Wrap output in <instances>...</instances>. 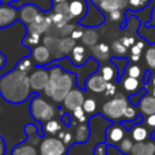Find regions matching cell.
Wrapping results in <instances>:
<instances>
[{"mask_svg": "<svg viewBox=\"0 0 155 155\" xmlns=\"http://www.w3.org/2000/svg\"><path fill=\"white\" fill-rule=\"evenodd\" d=\"M91 50L93 52V57H96L99 61H107L110 57V47L105 42H99L91 47Z\"/></svg>", "mask_w": 155, "mask_h": 155, "instance_id": "cb8c5ba5", "label": "cell"}, {"mask_svg": "<svg viewBox=\"0 0 155 155\" xmlns=\"http://www.w3.org/2000/svg\"><path fill=\"white\" fill-rule=\"evenodd\" d=\"M75 40L71 36H63L59 38L57 41V53H58V59H62L64 57H68L73 48L75 47ZM57 59V61H58Z\"/></svg>", "mask_w": 155, "mask_h": 155, "instance_id": "2e32d148", "label": "cell"}, {"mask_svg": "<svg viewBox=\"0 0 155 155\" xmlns=\"http://www.w3.org/2000/svg\"><path fill=\"white\" fill-rule=\"evenodd\" d=\"M91 2L96 8L99 10V12H103L105 15L110 13L114 10L124 11L128 7V0H91Z\"/></svg>", "mask_w": 155, "mask_h": 155, "instance_id": "9c48e42d", "label": "cell"}, {"mask_svg": "<svg viewBox=\"0 0 155 155\" xmlns=\"http://www.w3.org/2000/svg\"><path fill=\"white\" fill-rule=\"evenodd\" d=\"M1 4H5V5H8V4H12V2H17L19 0H0Z\"/></svg>", "mask_w": 155, "mask_h": 155, "instance_id": "11a10c76", "label": "cell"}, {"mask_svg": "<svg viewBox=\"0 0 155 155\" xmlns=\"http://www.w3.org/2000/svg\"><path fill=\"white\" fill-rule=\"evenodd\" d=\"M30 52H31V58H33L35 65H39V67H46L53 59L51 51L44 44L36 45L34 48L30 50Z\"/></svg>", "mask_w": 155, "mask_h": 155, "instance_id": "8fae6325", "label": "cell"}, {"mask_svg": "<svg viewBox=\"0 0 155 155\" xmlns=\"http://www.w3.org/2000/svg\"><path fill=\"white\" fill-rule=\"evenodd\" d=\"M131 155H155V143L151 140L136 142L132 147Z\"/></svg>", "mask_w": 155, "mask_h": 155, "instance_id": "e0dca14e", "label": "cell"}, {"mask_svg": "<svg viewBox=\"0 0 155 155\" xmlns=\"http://www.w3.org/2000/svg\"><path fill=\"white\" fill-rule=\"evenodd\" d=\"M82 108L86 111V114L93 115L97 111V102H96V99H93V98L85 99L84 101V104H82Z\"/></svg>", "mask_w": 155, "mask_h": 155, "instance_id": "d590c367", "label": "cell"}, {"mask_svg": "<svg viewBox=\"0 0 155 155\" xmlns=\"http://www.w3.org/2000/svg\"><path fill=\"white\" fill-rule=\"evenodd\" d=\"M52 24L53 23H52V19H51L50 15L39 13L36 16V18L34 19V22H31L30 24H27V34L41 35L44 33H47Z\"/></svg>", "mask_w": 155, "mask_h": 155, "instance_id": "52a82bcc", "label": "cell"}, {"mask_svg": "<svg viewBox=\"0 0 155 155\" xmlns=\"http://www.w3.org/2000/svg\"><path fill=\"white\" fill-rule=\"evenodd\" d=\"M76 84V76L75 73L64 70L62 75L57 79H48V82L44 90L45 94L50 97L54 102H63L68 92L74 88V85Z\"/></svg>", "mask_w": 155, "mask_h": 155, "instance_id": "7a4b0ae2", "label": "cell"}, {"mask_svg": "<svg viewBox=\"0 0 155 155\" xmlns=\"http://www.w3.org/2000/svg\"><path fill=\"white\" fill-rule=\"evenodd\" d=\"M82 35H84V30L82 29H74L73 31H71V34H70V36L76 41V40H79V39H82Z\"/></svg>", "mask_w": 155, "mask_h": 155, "instance_id": "c3c4849f", "label": "cell"}, {"mask_svg": "<svg viewBox=\"0 0 155 155\" xmlns=\"http://www.w3.org/2000/svg\"><path fill=\"white\" fill-rule=\"evenodd\" d=\"M107 16L109 17V19L111 22H119L121 19V17H122V10H114L110 13H108Z\"/></svg>", "mask_w": 155, "mask_h": 155, "instance_id": "f6af8a7d", "label": "cell"}, {"mask_svg": "<svg viewBox=\"0 0 155 155\" xmlns=\"http://www.w3.org/2000/svg\"><path fill=\"white\" fill-rule=\"evenodd\" d=\"M126 73H127V75H128V76L136 78V79H139V78H142V75H143L140 67H139V65H137V64L127 65V70H126Z\"/></svg>", "mask_w": 155, "mask_h": 155, "instance_id": "f35d334b", "label": "cell"}, {"mask_svg": "<svg viewBox=\"0 0 155 155\" xmlns=\"http://www.w3.org/2000/svg\"><path fill=\"white\" fill-rule=\"evenodd\" d=\"M61 130H62V124L56 119H51L47 122H45V131L48 134H57Z\"/></svg>", "mask_w": 155, "mask_h": 155, "instance_id": "f546056e", "label": "cell"}, {"mask_svg": "<svg viewBox=\"0 0 155 155\" xmlns=\"http://www.w3.org/2000/svg\"><path fill=\"white\" fill-rule=\"evenodd\" d=\"M68 145L59 138L47 137L39 144V155H67Z\"/></svg>", "mask_w": 155, "mask_h": 155, "instance_id": "5b68a950", "label": "cell"}, {"mask_svg": "<svg viewBox=\"0 0 155 155\" xmlns=\"http://www.w3.org/2000/svg\"><path fill=\"white\" fill-rule=\"evenodd\" d=\"M85 97H84V92L80 88H71L68 94L65 96V98L63 99V105L67 110L73 111L75 108L81 107L84 104Z\"/></svg>", "mask_w": 155, "mask_h": 155, "instance_id": "7c38bea8", "label": "cell"}, {"mask_svg": "<svg viewBox=\"0 0 155 155\" xmlns=\"http://www.w3.org/2000/svg\"><path fill=\"white\" fill-rule=\"evenodd\" d=\"M133 139L130 138V137H124V139L116 145L119 151L121 154H125V155H131V150H132V147H133Z\"/></svg>", "mask_w": 155, "mask_h": 155, "instance_id": "f1b7e54d", "label": "cell"}, {"mask_svg": "<svg viewBox=\"0 0 155 155\" xmlns=\"http://www.w3.org/2000/svg\"><path fill=\"white\" fill-rule=\"evenodd\" d=\"M50 16H51L52 23L56 25V28H57V29L63 28V27H64L65 24H68V23H69V21H70L68 17H65V16H63V15H59V13H54V12H52V11H51Z\"/></svg>", "mask_w": 155, "mask_h": 155, "instance_id": "4dcf8cb0", "label": "cell"}, {"mask_svg": "<svg viewBox=\"0 0 155 155\" xmlns=\"http://www.w3.org/2000/svg\"><path fill=\"white\" fill-rule=\"evenodd\" d=\"M88 54L86 52L85 46L82 45H75V47L73 48L71 53H70V61L73 62L74 65H84L87 63L88 59Z\"/></svg>", "mask_w": 155, "mask_h": 155, "instance_id": "ffe728a7", "label": "cell"}, {"mask_svg": "<svg viewBox=\"0 0 155 155\" xmlns=\"http://www.w3.org/2000/svg\"><path fill=\"white\" fill-rule=\"evenodd\" d=\"M147 24H153V25H155V6H154L153 10H151V18H150V21H149Z\"/></svg>", "mask_w": 155, "mask_h": 155, "instance_id": "db71d44e", "label": "cell"}, {"mask_svg": "<svg viewBox=\"0 0 155 155\" xmlns=\"http://www.w3.org/2000/svg\"><path fill=\"white\" fill-rule=\"evenodd\" d=\"M151 94L155 97V86H154V88H153V92H151Z\"/></svg>", "mask_w": 155, "mask_h": 155, "instance_id": "6f0895ef", "label": "cell"}, {"mask_svg": "<svg viewBox=\"0 0 155 155\" xmlns=\"http://www.w3.org/2000/svg\"><path fill=\"white\" fill-rule=\"evenodd\" d=\"M138 115H139V114H138L137 109H136L133 105H130V104H128L127 108L125 109V113H124L122 119H124V120H136Z\"/></svg>", "mask_w": 155, "mask_h": 155, "instance_id": "ab89813d", "label": "cell"}, {"mask_svg": "<svg viewBox=\"0 0 155 155\" xmlns=\"http://www.w3.org/2000/svg\"><path fill=\"white\" fill-rule=\"evenodd\" d=\"M153 85H154V86H155V78H154V79H153Z\"/></svg>", "mask_w": 155, "mask_h": 155, "instance_id": "680465c9", "label": "cell"}, {"mask_svg": "<svg viewBox=\"0 0 155 155\" xmlns=\"http://www.w3.org/2000/svg\"><path fill=\"white\" fill-rule=\"evenodd\" d=\"M107 84L108 82L104 80V78L99 73L98 74H91L85 80V90L91 91V92H96V93L104 92L105 87H107Z\"/></svg>", "mask_w": 155, "mask_h": 155, "instance_id": "4fadbf2b", "label": "cell"}, {"mask_svg": "<svg viewBox=\"0 0 155 155\" xmlns=\"http://www.w3.org/2000/svg\"><path fill=\"white\" fill-rule=\"evenodd\" d=\"M75 28H74V24H65L63 28H61V29H57L58 30V34L63 38V36H70V34H71V31L74 30Z\"/></svg>", "mask_w": 155, "mask_h": 155, "instance_id": "7bdbcfd3", "label": "cell"}, {"mask_svg": "<svg viewBox=\"0 0 155 155\" xmlns=\"http://www.w3.org/2000/svg\"><path fill=\"white\" fill-rule=\"evenodd\" d=\"M51 11L54 12V13L63 15V16H65V17H68V18L70 19V17H69V2H68V1L59 2V4L53 5L52 8H51ZM70 21H71V19H70Z\"/></svg>", "mask_w": 155, "mask_h": 155, "instance_id": "836d02e7", "label": "cell"}, {"mask_svg": "<svg viewBox=\"0 0 155 155\" xmlns=\"http://www.w3.org/2000/svg\"><path fill=\"white\" fill-rule=\"evenodd\" d=\"M5 64H6V56L0 51V70L5 67Z\"/></svg>", "mask_w": 155, "mask_h": 155, "instance_id": "f5cc1de1", "label": "cell"}, {"mask_svg": "<svg viewBox=\"0 0 155 155\" xmlns=\"http://www.w3.org/2000/svg\"><path fill=\"white\" fill-rule=\"evenodd\" d=\"M34 61H33V58H30V57H23V58H21L19 61H18V63H17V65H16V68L18 69V70H21V71H23V73H31V70L34 69Z\"/></svg>", "mask_w": 155, "mask_h": 155, "instance_id": "83f0119b", "label": "cell"}, {"mask_svg": "<svg viewBox=\"0 0 155 155\" xmlns=\"http://www.w3.org/2000/svg\"><path fill=\"white\" fill-rule=\"evenodd\" d=\"M145 62L150 69H155V44H151L144 53Z\"/></svg>", "mask_w": 155, "mask_h": 155, "instance_id": "1f68e13d", "label": "cell"}, {"mask_svg": "<svg viewBox=\"0 0 155 155\" xmlns=\"http://www.w3.org/2000/svg\"><path fill=\"white\" fill-rule=\"evenodd\" d=\"M29 111L31 117L40 122L42 126L45 122H47L48 120L53 119L54 116V108L52 104H50L48 102H46L42 97H40L39 94H36L35 97L31 98L30 104H29Z\"/></svg>", "mask_w": 155, "mask_h": 155, "instance_id": "3957f363", "label": "cell"}, {"mask_svg": "<svg viewBox=\"0 0 155 155\" xmlns=\"http://www.w3.org/2000/svg\"><path fill=\"white\" fill-rule=\"evenodd\" d=\"M111 50H113V52L115 53V56H117V57H121V56H124V54L127 52V47H125V45H124L120 40H115V41L113 42Z\"/></svg>", "mask_w": 155, "mask_h": 155, "instance_id": "8d00e7d4", "label": "cell"}, {"mask_svg": "<svg viewBox=\"0 0 155 155\" xmlns=\"http://www.w3.org/2000/svg\"><path fill=\"white\" fill-rule=\"evenodd\" d=\"M58 138L61 139V140H63V143L65 144V145H70V144H73L74 143V137H73V133L70 132V131H59L58 132Z\"/></svg>", "mask_w": 155, "mask_h": 155, "instance_id": "74e56055", "label": "cell"}, {"mask_svg": "<svg viewBox=\"0 0 155 155\" xmlns=\"http://www.w3.org/2000/svg\"><path fill=\"white\" fill-rule=\"evenodd\" d=\"M149 1H150V0H128V8H130V12L143 10L144 7L148 6Z\"/></svg>", "mask_w": 155, "mask_h": 155, "instance_id": "e575fe53", "label": "cell"}, {"mask_svg": "<svg viewBox=\"0 0 155 155\" xmlns=\"http://www.w3.org/2000/svg\"><path fill=\"white\" fill-rule=\"evenodd\" d=\"M0 96L8 103L21 104L31 96L29 75L13 68L0 76Z\"/></svg>", "mask_w": 155, "mask_h": 155, "instance_id": "6da1fadb", "label": "cell"}, {"mask_svg": "<svg viewBox=\"0 0 155 155\" xmlns=\"http://www.w3.org/2000/svg\"><path fill=\"white\" fill-rule=\"evenodd\" d=\"M17 19H19L18 8H16L11 5H1L0 4V29L12 25Z\"/></svg>", "mask_w": 155, "mask_h": 155, "instance_id": "30bf717a", "label": "cell"}, {"mask_svg": "<svg viewBox=\"0 0 155 155\" xmlns=\"http://www.w3.org/2000/svg\"><path fill=\"white\" fill-rule=\"evenodd\" d=\"M48 79H50L48 69L36 65L34 70H31V74L29 75V84H30L31 91H35V92L44 91L48 82Z\"/></svg>", "mask_w": 155, "mask_h": 155, "instance_id": "8992f818", "label": "cell"}, {"mask_svg": "<svg viewBox=\"0 0 155 155\" xmlns=\"http://www.w3.org/2000/svg\"><path fill=\"white\" fill-rule=\"evenodd\" d=\"M18 11H19V21L24 24H30L31 22H34L36 16L41 13L38 6L34 4H24L18 8Z\"/></svg>", "mask_w": 155, "mask_h": 155, "instance_id": "5bb4252c", "label": "cell"}, {"mask_svg": "<svg viewBox=\"0 0 155 155\" xmlns=\"http://www.w3.org/2000/svg\"><path fill=\"white\" fill-rule=\"evenodd\" d=\"M122 87H124V90H125L128 94L133 96V94H136L137 92L140 91V80L127 75V76L122 80Z\"/></svg>", "mask_w": 155, "mask_h": 155, "instance_id": "7402d4cb", "label": "cell"}, {"mask_svg": "<svg viewBox=\"0 0 155 155\" xmlns=\"http://www.w3.org/2000/svg\"><path fill=\"white\" fill-rule=\"evenodd\" d=\"M145 47V40H139L137 42L133 44V46L131 47V56H138L140 57L142 51Z\"/></svg>", "mask_w": 155, "mask_h": 155, "instance_id": "60d3db41", "label": "cell"}, {"mask_svg": "<svg viewBox=\"0 0 155 155\" xmlns=\"http://www.w3.org/2000/svg\"><path fill=\"white\" fill-rule=\"evenodd\" d=\"M40 39H41V35H38V34H27V36L22 40V44L31 50L36 45L40 44Z\"/></svg>", "mask_w": 155, "mask_h": 155, "instance_id": "d6a6232c", "label": "cell"}, {"mask_svg": "<svg viewBox=\"0 0 155 155\" xmlns=\"http://www.w3.org/2000/svg\"><path fill=\"white\" fill-rule=\"evenodd\" d=\"M24 133L27 134V139L31 144L36 145V144H40L41 143V137L42 136H40V132H38V127L34 124H31V122L30 124H27L24 126Z\"/></svg>", "mask_w": 155, "mask_h": 155, "instance_id": "484cf974", "label": "cell"}, {"mask_svg": "<svg viewBox=\"0 0 155 155\" xmlns=\"http://www.w3.org/2000/svg\"><path fill=\"white\" fill-rule=\"evenodd\" d=\"M5 153H6V145L2 137H0V155H5Z\"/></svg>", "mask_w": 155, "mask_h": 155, "instance_id": "816d5d0a", "label": "cell"}, {"mask_svg": "<svg viewBox=\"0 0 155 155\" xmlns=\"http://www.w3.org/2000/svg\"><path fill=\"white\" fill-rule=\"evenodd\" d=\"M138 108H139V111L148 116V115H151V114H155V97L153 94H149V93H145L138 102Z\"/></svg>", "mask_w": 155, "mask_h": 155, "instance_id": "ac0fdd59", "label": "cell"}, {"mask_svg": "<svg viewBox=\"0 0 155 155\" xmlns=\"http://www.w3.org/2000/svg\"><path fill=\"white\" fill-rule=\"evenodd\" d=\"M86 0H70L69 1V17L70 19H80L87 15Z\"/></svg>", "mask_w": 155, "mask_h": 155, "instance_id": "9a60e30c", "label": "cell"}, {"mask_svg": "<svg viewBox=\"0 0 155 155\" xmlns=\"http://www.w3.org/2000/svg\"><path fill=\"white\" fill-rule=\"evenodd\" d=\"M105 96L110 97V96H114L116 93V85L111 81V82H108L107 84V87H105Z\"/></svg>", "mask_w": 155, "mask_h": 155, "instance_id": "7dc6e473", "label": "cell"}, {"mask_svg": "<svg viewBox=\"0 0 155 155\" xmlns=\"http://www.w3.org/2000/svg\"><path fill=\"white\" fill-rule=\"evenodd\" d=\"M145 124H147V126H149L151 128H155V114L148 115L147 119H145Z\"/></svg>", "mask_w": 155, "mask_h": 155, "instance_id": "681fc988", "label": "cell"}, {"mask_svg": "<svg viewBox=\"0 0 155 155\" xmlns=\"http://www.w3.org/2000/svg\"><path fill=\"white\" fill-rule=\"evenodd\" d=\"M126 132H127V128L121 122L115 121L114 124L109 125L105 130V142H107V144L117 145L124 139V137L126 136Z\"/></svg>", "mask_w": 155, "mask_h": 155, "instance_id": "ba28073f", "label": "cell"}, {"mask_svg": "<svg viewBox=\"0 0 155 155\" xmlns=\"http://www.w3.org/2000/svg\"><path fill=\"white\" fill-rule=\"evenodd\" d=\"M93 155H107V142L105 143H98L94 147Z\"/></svg>", "mask_w": 155, "mask_h": 155, "instance_id": "ee69618b", "label": "cell"}, {"mask_svg": "<svg viewBox=\"0 0 155 155\" xmlns=\"http://www.w3.org/2000/svg\"><path fill=\"white\" fill-rule=\"evenodd\" d=\"M103 78H104V80L107 81V82H111V81H114V80H116L117 81V76H116V74H117V68L115 67V64H105V65H99V71H98Z\"/></svg>", "mask_w": 155, "mask_h": 155, "instance_id": "d4e9b609", "label": "cell"}, {"mask_svg": "<svg viewBox=\"0 0 155 155\" xmlns=\"http://www.w3.org/2000/svg\"><path fill=\"white\" fill-rule=\"evenodd\" d=\"M120 41H121V42L125 45V47H127V48H131V47L133 46V44L136 42L134 38H133V36H130V35L122 36V38L120 39Z\"/></svg>", "mask_w": 155, "mask_h": 155, "instance_id": "bcb514c9", "label": "cell"}, {"mask_svg": "<svg viewBox=\"0 0 155 155\" xmlns=\"http://www.w3.org/2000/svg\"><path fill=\"white\" fill-rule=\"evenodd\" d=\"M90 138V127L87 122H80L75 128L74 143H86Z\"/></svg>", "mask_w": 155, "mask_h": 155, "instance_id": "44dd1931", "label": "cell"}, {"mask_svg": "<svg viewBox=\"0 0 155 155\" xmlns=\"http://www.w3.org/2000/svg\"><path fill=\"white\" fill-rule=\"evenodd\" d=\"M73 116L75 120H78L79 122H87V116H86V111L84 110L82 105L78 107L73 110Z\"/></svg>", "mask_w": 155, "mask_h": 155, "instance_id": "b9f144b4", "label": "cell"}, {"mask_svg": "<svg viewBox=\"0 0 155 155\" xmlns=\"http://www.w3.org/2000/svg\"><path fill=\"white\" fill-rule=\"evenodd\" d=\"M130 133H131V138L134 142H144L149 137V131L140 124L133 125L130 130Z\"/></svg>", "mask_w": 155, "mask_h": 155, "instance_id": "603a6c76", "label": "cell"}, {"mask_svg": "<svg viewBox=\"0 0 155 155\" xmlns=\"http://www.w3.org/2000/svg\"><path fill=\"white\" fill-rule=\"evenodd\" d=\"M82 42L85 46L88 47H93L94 45H97L98 42V34L96 30L93 29H86L84 30V35H82Z\"/></svg>", "mask_w": 155, "mask_h": 155, "instance_id": "4316f807", "label": "cell"}, {"mask_svg": "<svg viewBox=\"0 0 155 155\" xmlns=\"http://www.w3.org/2000/svg\"><path fill=\"white\" fill-rule=\"evenodd\" d=\"M61 119H62V122H63V125H64V126L69 127V126L71 125V124H70V116H69V114H68V113H62Z\"/></svg>", "mask_w": 155, "mask_h": 155, "instance_id": "f907efd6", "label": "cell"}, {"mask_svg": "<svg viewBox=\"0 0 155 155\" xmlns=\"http://www.w3.org/2000/svg\"><path fill=\"white\" fill-rule=\"evenodd\" d=\"M11 155H39V149L27 139L15 145L11 150Z\"/></svg>", "mask_w": 155, "mask_h": 155, "instance_id": "d6986e66", "label": "cell"}, {"mask_svg": "<svg viewBox=\"0 0 155 155\" xmlns=\"http://www.w3.org/2000/svg\"><path fill=\"white\" fill-rule=\"evenodd\" d=\"M127 105H128V101L124 96H117V97H115V98H113V99H110L103 104L101 114L105 119L115 122V121L122 119L125 109L127 108Z\"/></svg>", "mask_w": 155, "mask_h": 155, "instance_id": "277c9868", "label": "cell"}, {"mask_svg": "<svg viewBox=\"0 0 155 155\" xmlns=\"http://www.w3.org/2000/svg\"><path fill=\"white\" fill-rule=\"evenodd\" d=\"M64 1H67V0H51L52 5H56V4H59V2H64Z\"/></svg>", "mask_w": 155, "mask_h": 155, "instance_id": "9f6ffc18", "label": "cell"}]
</instances>
